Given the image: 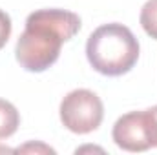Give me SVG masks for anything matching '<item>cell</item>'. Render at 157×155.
Here are the masks:
<instances>
[{"label":"cell","instance_id":"obj_1","mask_svg":"<svg viewBox=\"0 0 157 155\" xmlns=\"http://www.w3.org/2000/svg\"><path fill=\"white\" fill-rule=\"evenodd\" d=\"M80 29L78 15L64 9H39L26 20V29L15 47L18 64L26 71L40 73L53 66L64 42Z\"/></svg>","mask_w":157,"mask_h":155},{"label":"cell","instance_id":"obj_2","mask_svg":"<svg viewBox=\"0 0 157 155\" xmlns=\"http://www.w3.org/2000/svg\"><path fill=\"white\" fill-rule=\"evenodd\" d=\"M86 57L95 71L106 77H119L137 64L139 42L126 26L117 22L104 24L90 35Z\"/></svg>","mask_w":157,"mask_h":155},{"label":"cell","instance_id":"obj_3","mask_svg":"<svg viewBox=\"0 0 157 155\" xmlns=\"http://www.w3.org/2000/svg\"><path fill=\"white\" fill-rule=\"evenodd\" d=\"M104 117L102 100L90 89H73L60 102L62 124L78 135L95 131Z\"/></svg>","mask_w":157,"mask_h":155},{"label":"cell","instance_id":"obj_4","mask_svg":"<svg viewBox=\"0 0 157 155\" xmlns=\"http://www.w3.org/2000/svg\"><path fill=\"white\" fill-rule=\"evenodd\" d=\"M112 137L119 148L126 152H146L157 146L155 126L150 110L130 112L119 117L113 124Z\"/></svg>","mask_w":157,"mask_h":155},{"label":"cell","instance_id":"obj_5","mask_svg":"<svg viewBox=\"0 0 157 155\" xmlns=\"http://www.w3.org/2000/svg\"><path fill=\"white\" fill-rule=\"evenodd\" d=\"M18 124H20V115L17 108L11 102L0 99V139L11 137L17 131Z\"/></svg>","mask_w":157,"mask_h":155},{"label":"cell","instance_id":"obj_6","mask_svg":"<svg viewBox=\"0 0 157 155\" xmlns=\"http://www.w3.org/2000/svg\"><path fill=\"white\" fill-rule=\"evenodd\" d=\"M141 26L148 37L157 40V0H148L141 9Z\"/></svg>","mask_w":157,"mask_h":155},{"label":"cell","instance_id":"obj_7","mask_svg":"<svg viewBox=\"0 0 157 155\" xmlns=\"http://www.w3.org/2000/svg\"><path fill=\"white\" fill-rule=\"evenodd\" d=\"M9 37H11V18L6 11L0 9V49L7 44Z\"/></svg>","mask_w":157,"mask_h":155},{"label":"cell","instance_id":"obj_8","mask_svg":"<svg viewBox=\"0 0 157 155\" xmlns=\"http://www.w3.org/2000/svg\"><path fill=\"white\" fill-rule=\"evenodd\" d=\"M17 152H46V153H55L53 148H49V146H46V144H33V142H29V144L18 148Z\"/></svg>","mask_w":157,"mask_h":155},{"label":"cell","instance_id":"obj_9","mask_svg":"<svg viewBox=\"0 0 157 155\" xmlns=\"http://www.w3.org/2000/svg\"><path fill=\"white\" fill-rule=\"evenodd\" d=\"M150 113H152V119H154V126H155V135H157V106L150 108Z\"/></svg>","mask_w":157,"mask_h":155}]
</instances>
